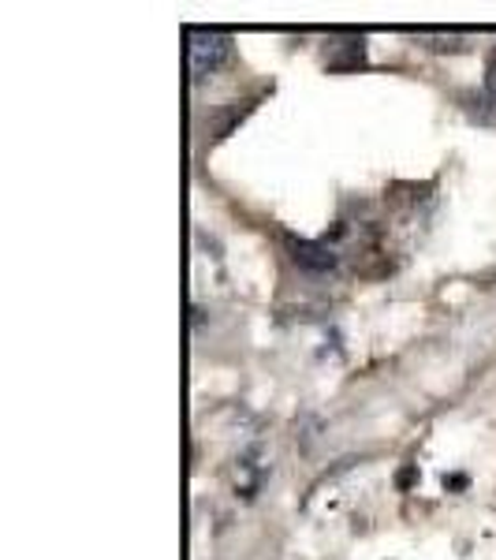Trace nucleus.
Instances as JSON below:
<instances>
[{"instance_id": "f257e3e1", "label": "nucleus", "mask_w": 496, "mask_h": 560, "mask_svg": "<svg viewBox=\"0 0 496 560\" xmlns=\"http://www.w3.org/2000/svg\"><path fill=\"white\" fill-rule=\"evenodd\" d=\"M228 52H232V38L224 31H210V26L187 31V71H191L194 83L210 79L228 60Z\"/></svg>"}, {"instance_id": "f03ea898", "label": "nucleus", "mask_w": 496, "mask_h": 560, "mask_svg": "<svg viewBox=\"0 0 496 560\" xmlns=\"http://www.w3.org/2000/svg\"><path fill=\"white\" fill-rule=\"evenodd\" d=\"M292 250H295V261H299L303 269H314V273L336 269V255H332V247H324V243H306V240H299Z\"/></svg>"}, {"instance_id": "7ed1b4c3", "label": "nucleus", "mask_w": 496, "mask_h": 560, "mask_svg": "<svg viewBox=\"0 0 496 560\" xmlns=\"http://www.w3.org/2000/svg\"><path fill=\"white\" fill-rule=\"evenodd\" d=\"M485 90H489V97L496 102V49H493L489 65H485Z\"/></svg>"}]
</instances>
